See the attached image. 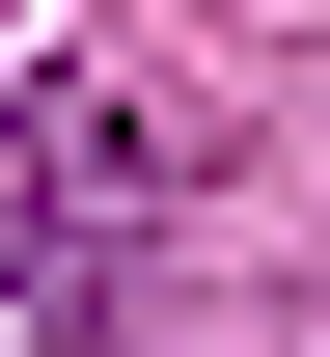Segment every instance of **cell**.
I'll use <instances>...</instances> for the list:
<instances>
[{
    "mask_svg": "<svg viewBox=\"0 0 330 357\" xmlns=\"http://www.w3.org/2000/svg\"><path fill=\"white\" fill-rule=\"evenodd\" d=\"M165 192V110H55V137H0V275L28 303H110V220Z\"/></svg>",
    "mask_w": 330,
    "mask_h": 357,
    "instance_id": "obj_1",
    "label": "cell"
},
{
    "mask_svg": "<svg viewBox=\"0 0 330 357\" xmlns=\"http://www.w3.org/2000/svg\"><path fill=\"white\" fill-rule=\"evenodd\" d=\"M0 55H28V0H0Z\"/></svg>",
    "mask_w": 330,
    "mask_h": 357,
    "instance_id": "obj_2",
    "label": "cell"
}]
</instances>
